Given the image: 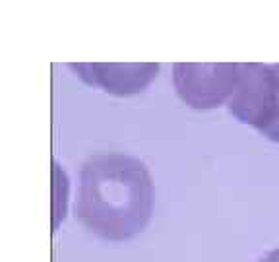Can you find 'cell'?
I'll return each instance as SVG.
<instances>
[{"label": "cell", "instance_id": "obj_6", "mask_svg": "<svg viewBox=\"0 0 279 262\" xmlns=\"http://www.w3.org/2000/svg\"><path fill=\"white\" fill-rule=\"evenodd\" d=\"M258 262H279V249H274V251H270L266 257H262Z\"/></svg>", "mask_w": 279, "mask_h": 262}, {"label": "cell", "instance_id": "obj_4", "mask_svg": "<svg viewBox=\"0 0 279 262\" xmlns=\"http://www.w3.org/2000/svg\"><path fill=\"white\" fill-rule=\"evenodd\" d=\"M68 66L86 84L118 97L143 91L159 72L155 63H70Z\"/></svg>", "mask_w": 279, "mask_h": 262}, {"label": "cell", "instance_id": "obj_5", "mask_svg": "<svg viewBox=\"0 0 279 262\" xmlns=\"http://www.w3.org/2000/svg\"><path fill=\"white\" fill-rule=\"evenodd\" d=\"M68 191V175L54 161L52 163V229H56L66 218Z\"/></svg>", "mask_w": 279, "mask_h": 262}, {"label": "cell", "instance_id": "obj_2", "mask_svg": "<svg viewBox=\"0 0 279 262\" xmlns=\"http://www.w3.org/2000/svg\"><path fill=\"white\" fill-rule=\"evenodd\" d=\"M227 107L240 123L279 144V65L240 63V80Z\"/></svg>", "mask_w": 279, "mask_h": 262}, {"label": "cell", "instance_id": "obj_1", "mask_svg": "<svg viewBox=\"0 0 279 262\" xmlns=\"http://www.w3.org/2000/svg\"><path fill=\"white\" fill-rule=\"evenodd\" d=\"M151 212L153 181L143 161L120 152L88 157L74 214L90 233L107 241H128L145 229Z\"/></svg>", "mask_w": 279, "mask_h": 262}, {"label": "cell", "instance_id": "obj_3", "mask_svg": "<svg viewBox=\"0 0 279 262\" xmlns=\"http://www.w3.org/2000/svg\"><path fill=\"white\" fill-rule=\"evenodd\" d=\"M240 80V63H177L173 84L188 107L208 111L229 103Z\"/></svg>", "mask_w": 279, "mask_h": 262}]
</instances>
